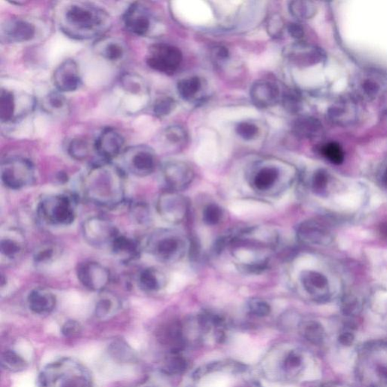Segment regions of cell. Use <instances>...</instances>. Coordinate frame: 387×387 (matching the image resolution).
I'll return each instance as SVG.
<instances>
[{
  "mask_svg": "<svg viewBox=\"0 0 387 387\" xmlns=\"http://www.w3.org/2000/svg\"><path fill=\"white\" fill-rule=\"evenodd\" d=\"M167 284L165 274L154 267L145 268L138 276V285L142 292L153 294L164 289Z\"/></svg>",
  "mask_w": 387,
  "mask_h": 387,
  "instance_id": "cell-27",
  "label": "cell"
},
{
  "mask_svg": "<svg viewBox=\"0 0 387 387\" xmlns=\"http://www.w3.org/2000/svg\"><path fill=\"white\" fill-rule=\"evenodd\" d=\"M384 118L387 122V108L384 112Z\"/></svg>",
  "mask_w": 387,
  "mask_h": 387,
  "instance_id": "cell-57",
  "label": "cell"
},
{
  "mask_svg": "<svg viewBox=\"0 0 387 387\" xmlns=\"http://www.w3.org/2000/svg\"><path fill=\"white\" fill-rule=\"evenodd\" d=\"M359 101L354 96H344L339 99L327 111V118L330 124L340 126H349L357 122L361 116Z\"/></svg>",
  "mask_w": 387,
  "mask_h": 387,
  "instance_id": "cell-13",
  "label": "cell"
},
{
  "mask_svg": "<svg viewBox=\"0 0 387 387\" xmlns=\"http://www.w3.org/2000/svg\"><path fill=\"white\" fill-rule=\"evenodd\" d=\"M249 95L256 106L267 108L278 103L280 91L276 84L267 80H259L253 84Z\"/></svg>",
  "mask_w": 387,
  "mask_h": 387,
  "instance_id": "cell-21",
  "label": "cell"
},
{
  "mask_svg": "<svg viewBox=\"0 0 387 387\" xmlns=\"http://www.w3.org/2000/svg\"><path fill=\"white\" fill-rule=\"evenodd\" d=\"M188 363L181 352H169L164 363L163 369L169 375H180L187 370Z\"/></svg>",
  "mask_w": 387,
  "mask_h": 387,
  "instance_id": "cell-35",
  "label": "cell"
},
{
  "mask_svg": "<svg viewBox=\"0 0 387 387\" xmlns=\"http://www.w3.org/2000/svg\"><path fill=\"white\" fill-rule=\"evenodd\" d=\"M124 22L129 32L140 37L147 35L151 26L149 12L140 3H134L128 8L124 15Z\"/></svg>",
  "mask_w": 387,
  "mask_h": 387,
  "instance_id": "cell-20",
  "label": "cell"
},
{
  "mask_svg": "<svg viewBox=\"0 0 387 387\" xmlns=\"http://www.w3.org/2000/svg\"><path fill=\"white\" fill-rule=\"evenodd\" d=\"M247 310L249 314L256 317H268L271 313L270 305L260 298H252L247 302Z\"/></svg>",
  "mask_w": 387,
  "mask_h": 387,
  "instance_id": "cell-44",
  "label": "cell"
},
{
  "mask_svg": "<svg viewBox=\"0 0 387 387\" xmlns=\"http://www.w3.org/2000/svg\"><path fill=\"white\" fill-rule=\"evenodd\" d=\"M95 305V317L100 319H107L120 310L121 302L117 296L104 292Z\"/></svg>",
  "mask_w": 387,
  "mask_h": 387,
  "instance_id": "cell-29",
  "label": "cell"
},
{
  "mask_svg": "<svg viewBox=\"0 0 387 387\" xmlns=\"http://www.w3.org/2000/svg\"><path fill=\"white\" fill-rule=\"evenodd\" d=\"M289 10L294 17L300 20H308L314 17L317 8L310 1H293L289 5Z\"/></svg>",
  "mask_w": 387,
  "mask_h": 387,
  "instance_id": "cell-34",
  "label": "cell"
},
{
  "mask_svg": "<svg viewBox=\"0 0 387 387\" xmlns=\"http://www.w3.org/2000/svg\"><path fill=\"white\" fill-rule=\"evenodd\" d=\"M292 131L297 138L314 140L323 133V126L318 119L303 116L294 121Z\"/></svg>",
  "mask_w": 387,
  "mask_h": 387,
  "instance_id": "cell-26",
  "label": "cell"
},
{
  "mask_svg": "<svg viewBox=\"0 0 387 387\" xmlns=\"http://www.w3.org/2000/svg\"><path fill=\"white\" fill-rule=\"evenodd\" d=\"M99 51L103 57L111 62L120 61L125 54V47L119 40L115 39H104L100 44Z\"/></svg>",
  "mask_w": 387,
  "mask_h": 387,
  "instance_id": "cell-31",
  "label": "cell"
},
{
  "mask_svg": "<svg viewBox=\"0 0 387 387\" xmlns=\"http://www.w3.org/2000/svg\"><path fill=\"white\" fill-rule=\"evenodd\" d=\"M303 334L306 340L314 344H319L324 339V329L317 321H310L303 325Z\"/></svg>",
  "mask_w": 387,
  "mask_h": 387,
  "instance_id": "cell-39",
  "label": "cell"
},
{
  "mask_svg": "<svg viewBox=\"0 0 387 387\" xmlns=\"http://www.w3.org/2000/svg\"><path fill=\"white\" fill-rule=\"evenodd\" d=\"M301 281L305 292L317 300L323 299L329 292L328 281L323 274L319 272H302Z\"/></svg>",
  "mask_w": 387,
  "mask_h": 387,
  "instance_id": "cell-24",
  "label": "cell"
},
{
  "mask_svg": "<svg viewBox=\"0 0 387 387\" xmlns=\"http://www.w3.org/2000/svg\"><path fill=\"white\" fill-rule=\"evenodd\" d=\"M44 108L50 114H63L68 108V102L62 93H50L44 100Z\"/></svg>",
  "mask_w": 387,
  "mask_h": 387,
  "instance_id": "cell-33",
  "label": "cell"
},
{
  "mask_svg": "<svg viewBox=\"0 0 387 387\" xmlns=\"http://www.w3.org/2000/svg\"><path fill=\"white\" fill-rule=\"evenodd\" d=\"M1 180L8 189L21 190L31 187L36 182V169L31 161L26 158L12 157L1 164Z\"/></svg>",
  "mask_w": 387,
  "mask_h": 387,
  "instance_id": "cell-6",
  "label": "cell"
},
{
  "mask_svg": "<svg viewBox=\"0 0 387 387\" xmlns=\"http://www.w3.org/2000/svg\"><path fill=\"white\" fill-rule=\"evenodd\" d=\"M139 387H155V386H139Z\"/></svg>",
  "mask_w": 387,
  "mask_h": 387,
  "instance_id": "cell-58",
  "label": "cell"
},
{
  "mask_svg": "<svg viewBox=\"0 0 387 387\" xmlns=\"http://www.w3.org/2000/svg\"><path fill=\"white\" fill-rule=\"evenodd\" d=\"M384 180L385 183L387 185V168L386 169L384 175Z\"/></svg>",
  "mask_w": 387,
  "mask_h": 387,
  "instance_id": "cell-56",
  "label": "cell"
},
{
  "mask_svg": "<svg viewBox=\"0 0 387 387\" xmlns=\"http://www.w3.org/2000/svg\"><path fill=\"white\" fill-rule=\"evenodd\" d=\"M145 247L160 262L174 263L180 261L188 252L187 239L173 230L159 229L148 238Z\"/></svg>",
  "mask_w": 387,
  "mask_h": 387,
  "instance_id": "cell-3",
  "label": "cell"
},
{
  "mask_svg": "<svg viewBox=\"0 0 387 387\" xmlns=\"http://www.w3.org/2000/svg\"><path fill=\"white\" fill-rule=\"evenodd\" d=\"M113 254L124 263H130L140 256L141 247L135 239L119 235L110 248Z\"/></svg>",
  "mask_w": 387,
  "mask_h": 387,
  "instance_id": "cell-25",
  "label": "cell"
},
{
  "mask_svg": "<svg viewBox=\"0 0 387 387\" xmlns=\"http://www.w3.org/2000/svg\"><path fill=\"white\" fill-rule=\"evenodd\" d=\"M182 53L180 48L167 44H156L149 48L147 62L153 70L172 75L181 66Z\"/></svg>",
  "mask_w": 387,
  "mask_h": 387,
  "instance_id": "cell-9",
  "label": "cell"
},
{
  "mask_svg": "<svg viewBox=\"0 0 387 387\" xmlns=\"http://www.w3.org/2000/svg\"><path fill=\"white\" fill-rule=\"evenodd\" d=\"M124 139L114 128L104 129L97 137L94 149L103 161L112 162L123 151Z\"/></svg>",
  "mask_w": 387,
  "mask_h": 387,
  "instance_id": "cell-15",
  "label": "cell"
},
{
  "mask_svg": "<svg viewBox=\"0 0 387 387\" xmlns=\"http://www.w3.org/2000/svg\"><path fill=\"white\" fill-rule=\"evenodd\" d=\"M121 84L126 92L132 94H140L144 91L142 79L139 76L126 74L121 79Z\"/></svg>",
  "mask_w": 387,
  "mask_h": 387,
  "instance_id": "cell-47",
  "label": "cell"
},
{
  "mask_svg": "<svg viewBox=\"0 0 387 387\" xmlns=\"http://www.w3.org/2000/svg\"><path fill=\"white\" fill-rule=\"evenodd\" d=\"M53 83L60 93L75 92L82 84L77 62L67 59L59 64L53 74Z\"/></svg>",
  "mask_w": 387,
  "mask_h": 387,
  "instance_id": "cell-16",
  "label": "cell"
},
{
  "mask_svg": "<svg viewBox=\"0 0 387 387\" xmlns=\"http://www.w3.org/2000/svg\"><path fill=\"white\" fill-rule=\"evenodd\" d=\"M56 256H57V252L53 245H43L35 252L34 261L37 265H46L51 263Z\"/></svg>",
  "mask_w": 387,
  "mask_h": 387,
  "instance_id": "cell-46",
  "label": "cell"
},
{
  "mask_svg": "<svg viewBox=\"0 0 387 387\" xmlns=\"http://www.w3.org/2000/svg\"><path fill=\"white\" fill-rule=\"evenodd\" d=\"M59 26L63 33L78 40L95 38L110 26L106 11L86 3H72L61 14Z\"/></svg>",
  "mask_w": 387,
  "mask_h": 387,
  "instance_id": "cell-2",
  "label": "cell"
},
{
  "mask_svg": "<svg viewBox=\"0 0 387 387\" xmlns=\"http://www.w3.org/2000/svg\"><path fill=\"white\" fill-rule=\"evenodd\" d=\"M84 198L91 203L115 209L126 200L125 172L112 162L100 161L91 166L82 181Z\"/></svg>",
  "mask_w": 387,
  "mask_h": 387,
  "instance_id": "cell-1",
  "label": "cell"
},
{
  "mask_svg": "<svg viewBox=\"0 0 387 387\" xmlns=\"http://www.w3.org/2000/svg\"><path fill=\"white\" fill-rule=\"evenodd\" d=\"M133 220L139 225H147L151 221V212L149 206L143 202H136L131 207Z\"/></svg>",
  "mask_w": 387,
  "mask_h": 387,
  "instance_id": "cell-43",
  "label": "cell"
},
{
  "mask_svg": "<svg viewBox=\"0 0 387 387\" xmlns=\"http://www.w3.org/2000/svg\"><path fill=\"white\" fill-rule=\"evenodd\" d=\"M122 158L126 171L135 176H148L155 172L157 167L155 153L147 145L126 149Z\"/></svg>",
  "mask_w": 387,
  "mask_h": 387,
  "instance_id": "cell-10",
  "label": "cell"
},
{
  "mask_svg": "<svg viewBox=\"0 0 387 387\" xmlns=\"http://www.w3.org/2000/svg\"><path fill=\"white\" fill-rule=\"evenodd\" d=\"M284 55L289 62L299 67H309L325 60V54L321 48L303 44L286 47Z\"/></svg>",
  "mask_w": 387,
  "mask_h": 387,
  "instance_id": "cell-17",
  "label": "cell"
},
{
  "mask_svg": "<svg viewBox=\"0 0 387 387\" xmlns=\"http://www.w3.org/2000/svg\"><path fill=\"white\" fill-rule=\"evenodd\" d=\"M40 219L53 227H68L75 222V200L68 195L56 194L44 198L38 205Z\"/></svg>",
  "mask_w": 387,
  "mask_h": 387,
  "instance_id": "cell-5",
  "label": "cell"
},
{
  "mask_svg": "<svg viewBox=\"0 0 387 387\" xmlns=\"http://www.w3.org/2000/svg\"><path fill=\"white\" fill-rule=\"evenodd\" d=\"M77 276L80 284L85 288L100 293L106 292L111 279V272L106 266L95 261L79 264Z\"/></svg>",
  "mask_w": 387,
  "mask_h": 387,
  "instance_id": "cell-12",
  "label": "cell"
},
{
  "mask_svg": "<svg viewBox=\"0 0 387 387\" xmlns=\"http://www.w3.org/2000/svg\"><path fill=\"white\" fill-rule=\"evenodd\" d=\"M16 110L15 96L11 91L2 88L0 93V120L3 124L10 122Z\"/></svg>",
  "mask_w": 387,
  "mask_h": 387,
  "instance_id": "cell-32",
  "label": "cell"
},
{
  "mask_svg": "<svg viewBox=\"0 0 387 387\" xmlns=\"http://www.w3.org/2000/svg\"><path fill=\"white\" fill-rule=\"evenodd\" d=\"M165 139L171 144H183L188 140V133L179 125L168 126L164 133Z\"/></svg>",
  "mask_w": 387,
  "mask_h": 387,
  "instance_id": "cell-45",
  "label": "cell"
},
{
  "mask_svg": "<svg viewBox=\"0 0 387 387\" xmlns=\"http://www.w3.org/2000/svg\"><path fill=\"white\" fill-rule=\"evenodd\" d=\"M303 358L301 351L296 349L285 350L281 353V359L279 360V370L282 372V376L285 380L290 381V379L299 373L303 367Z\"/></svg>",
  "mask_w": 387,
  "mask_h": 387,
  "instance_id": "cell-28",
  "label": "cell"
},
{
  "mask_svg": "<svg viewBox=\"0 0 387 387\" xmlns=\"http://www.w3.org/2000/svg\"><path fill=\"white\" fill-rule=\"evenodd\" d=\"M82 325L75 320H69L66 321L62 328V334L68 337L77 336L82 332Z\"/></svg>",
  "mask_w": 387,
  "mask_h": 387,
  "instance_id": "cell-51",
  "label": "cell"
},
{
  "mask_svg": "<svg viewBox=\"0 0 387 387\" xmlns=\"http://www.w3.org/2000/svg\"><path fill=\"white\" fill-rule=\"evenodd\" d=\"M57 304L55 295L45 287H37L31 290L28 296L30 310L37 314L51 313Z\"/></svg>",
  "mask_w": 387,
  "mask_h": 387,
  "instance_id": "cell-23",
  "label": "cell"
},
{
  "mask_svg": "<svg viewBox=\"0 0 387 387\" xmlns=\"http://www.w3.org/2000/svg\"><path fill=\"white\" fill-rule=\"evenodd\" d=\"M201 88V80L198 77H191L181 79L177 84V91L185 100H190L199 92Z\"/></svg>",
  "mask_w": 387,
  "mask_h": 387,
  "instance_id": "cell-36",
  "label": "cell"
},
{
  "mask_svg": "<svg viewBox=\"0 0 387 387\" xmlns=\"http://www.w3.org/2000/svg\"><path fill=\"white\" fill-rule=\"evenodd\" d=\"M82 233L86 243L98 249L111 248L120 234L114 223L100 216L88 217L83 223Z\"/></svg>",
  "mask_w": 387,
  "mask_h": 387,
  "instance_id": "cell-8",
  "label": "cell"
},
{
  "mask_svg": "<svg viewBox=\"0 0 387 387\" xmlns=\"http://www.w3.org/2000/svg\"><path fill=\"white\" fill-rule=\"evenodd\" d=\"M176 106V101L171 96L160 97L153 106V111L157 117H164L171 115Z\"/></svg>",
  "mask_w": 387,
  "mask_h": 387,
  "instance_id": "cell-42",
  "label": "cell"
},
{
  "mask_svg": "<svg viewBox=\"0 0 387 387\" xmlns=\"http://www.w3.org/2000/svg\"><path fill=\"white\" fill-rule=\"evenodd\" d=\"M340 341L343 345H350L353 341V336L350 334H343L340 337Z\"/></svg>",
  "mask_w": 387,
  "mask_h": 387,
  "instance_id": "cell-55",
  "label": "cell"
},
{
  "mask_svg": "<svg viewBox=\"0 0 387 387\" xmlns=\"http://www.w3.org/2000/svg\"><path fill=\"white\" fill-rule=\"evenodd\" d=\"M287 31L290 36L296 39H301L304 37L305 32L301 24L290 23L287 26Z\"/></svg>",
  "mask_w": 387,
  "mask_h": 387,
  "instance_id": "cell-53",
  "label": "cell"
},
{
  "mask_svg": "<svg viewBox=\"0 0 387 387\" xmlns=\"http://www.w3.org/2000/svg\"><path fill=\"white\" fill-rule=\"evenodd\" d=\"M223 216V208L212 203L205 207L202 219L206 225H209V227H214V225H219L222 222Z\"/></svg>",
  "mask_w": 387,
  "mask_h": 387,
  "instance_id": "cell-40",
  "label": "cell"
},
{
  "mask_svg": "<svg viewBox=\"0 0 387 387\" xmlns=\"http://www.w3.org/2000/svg\"><path fill=\"white\" fill-rule=\"evenodd\" d=\"M328 175L324 169H319L313 174L312 179V189L318 195H321L327 189Z\"/></svg>",
  "mask_w": 387,
  "mask_h": 387,
  "instance_id": "cell-49",
  "label": "cell"
},
{
  "mask_svg": "<svg viewBox=\"0 0 387 387\" xmlns=\"http://www.w3.org/2000/svg\"><path fill=\"white\" fill-rule=\"evenodd\" d=\"M0 32L1 41L6 44L28 42L36 35L34 24L21 19L6 21L2 24Z\"/></svg>",
  "mask_w": 387,
  "mask_h": 387,
  "instance_id": "cell-19",
  "label": "cell"
},
{
  "mask_svg": "<svg viewBox=\"0 0 387 387\" xmlns=\"http://www.w3.org/2000/svg\"><path fill=\"white\" fill-rule=\"evenodd\" d=\"M236 133L240 138L249 141L256 138L259 133V128L251 122H240L236 126Z\"/></svg>",
  "mask_w": 387,
  "mask_h": 387,
  "instance_id": "cell-50",
  "label": "cell"
},
{
  "mask_svg": "<svg viewBox=\"0 0 387 387\" xmlns=\"http://www.w3.org/2000/svg\"><path fill=\"white\" fill-rule=\"evenodd\" d=\"M281 182V171L274 166H264L249 177V184L258 193L276 195L281 192L278 188Z\"/></svg>",
  "mask_w": 387,
  "mask_h": 387,
  "instance_id": "cell-18",
  "label": "cell"
},
{
  "mask_svg": "<svg viewBox=\"0 0 387 387\" xmlns=\"http://www.w3.org/2000/svg\"><path fill=\"white\" fill-rule=\"evenodd\" d=\"M214 55L219 59H227L229 56V52L227 48L220 46L214 48Z\"/></svg>",
  "mask_w": 387,
  "mask_h": 387,
  "instance_id": "cell-54",
  "label": "cell"
},
{
  "mask_svg": "<svg viewBox=\"0 0 387 387\" xmlns=\"http://www.w3.org/2000/svg\"><path fill=\"white\" fill-rule=\"evenodd\" d=\"M321 154L332 164H341L344 160V152L341 145L329 142L321 149Z\"/></svg>",
  "mask_w": 387,
  "mask_h": 387,
  "instance_id": "cell-41",
  "label": "cell"
},
{
  "mask_svg": "<svg viewBox=\"0 0 387 387\" xmlns=\"http://www.w3.org/2000/svg\"><path fill=\"white\" fill-rule=\"evenodd\" d=\"M284 22L282 18L275 15L272 17L268 23V30L270 35L274 37H280L283 31Z\"/></svg>",
  "mask_w": 387,
  "mask_h": 387,
  "instance_id": "cell-52",
  "label": "cell"
},
{
  "mask_svg": "<svg viewBox=\"0 0 387 387\" xmlns=\"http://www.w3.org/2000/svg\"><path fill=\"white\" fill-rule=\"evenodd\" d=\"M2 366L12 372H19L26 370L28 363L18 353L12 350L6 351L2 354Z\"/></svg>",
  "mask_w": 387,
  "mask_h": 387,
  "instance_id": "cell-37",
  "label": "cell"
},
{
  "mask_svg": "<svg viewBox=\"0 0 387 387\" xmlns=\"http://www.w3.org/2000/svg\"><path fill=\"white\" fill-rule=\"evenodd\" d=\"M40 387H93L84 368L69 360L48 366L40 375Z\"/></svg>",
  "mask_w": 387,
  "mask_h": 387,
  "instance_id": "cell-4",
  "label": "cell"
},
{
  "mask_svg": "<svg viewBox=\"0 0 387 387\" xmlns=\"http://www.w3.org/2000/svg\"><path fill=\"white\" fill-rule=\"evenodd\" d=\"M189 203L187 198L178 191L165 190L157 200V211L161 219L171 224L182 223L189 212Z\"/></svg>",
  "mask_w": 387,
  "mask_h": 387,
  "instance_id": "cell-11",
  "label": "cell"
},
{
  "mask_svg": "<svg viewBox=\"0 0 387 387\" xmlns=\"http://www.w3.org/2000/svg\"><path fill=\"white\" fill-rule=\"evenodd\" d=\"M68 152L73 159L79 161L84 160L90 156V144L84 139L72 140L68 144Z\"/></svg>",
  "mask_w": 387,
  "mask_h": 387,
  "instance_id": "cell-38",
  "label": "cell"
},
{
  "mask_svg": "<svg viewBox=\"0 0 387 387\" xmlns=\"http://www.w3.org/2000/svg\"><path fill=\"white\" fill-rule=\"evenodd\" d=\"M162 174L167 189L178 192L187 189L195 177V172L189 164L176 160L164 165Z\"/></svg>",
  "mask_w": 387,
  "mask_h": 387,
  "instance_id": "cell-14",
  "label": "cell"
},
{
  "mask_svg": "<svg viewBox=\"0 0 387 387\" xmlns=\"http://www.w3.org/2000/svg\"><path fill=\"white\" fill-rule=\"evenodd\" d=\"M23 244L20 237L14 234H6L0 241V252L7 261H14L21 254Z\"/></svg>",
  "mask_w": 387,
  "mask_h": 387,
  "instance_id": "cell-30",
  "label": "cell"
},
{
  "mask_svg": "<svg viewBox=\"0 0 387 387\" xmlns=\"http://www.w3.org/2000/svg\"><path fill=\"white\" fill-rule=\"evenodd\" d=\"M283 106L285 109L294 114L301 111L302 108V99L299 93L295 91H289L283 96Z\"/></svg>",
  "mask_w": 387,
  "mask_h": 387,
  "instance_id": "cell-48",
  "label": "cell"
},
{
  "mask_svg": "<svg viewBox=\"0 0 387 387\" xmlns=\"http://www.w3.org/2000/svg\"><path fill=\"white\" fill-rule=\"evenodd\" d=\"M298 238L305 244L326 245L332 237L328 229L317 221H305L296 230Z\"/></svg>",
  "mask_w": 387,
  "mask_h": 387,
  "instance_id": "cell-22",
  "label": "cell"
},
{
  "mask_svg": "<svg viewBox=\"0 0 387 387\" xmlns=\"http://www.w3.org/2000/svg\"><path fill=\"white\" fill-rule=\"evenodd\" d=\"M353 96L359 102H372L383 96L387 91V79L381 72L364 69L352 80Z\"/></svg>",
  "mask_w": 387,
  "mask_h": 387,
  "instance_id": "cell-7",
  "label": "cell"
}]
</instances>
